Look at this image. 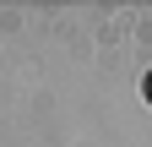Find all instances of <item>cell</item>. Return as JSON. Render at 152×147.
I'll return each instance as SVG.
<instances>
[{
  "label": "cell",
  "mask_w": 152,
  "mask_h": 147,
  "mask_svg": "<svg viewBox=\"0 0 152 147\" xmlns=\"http://www.w3.org/2000/svg\"><path fill=\"white\" fill-rule=\"evenodd\" d=\"M141 98H147V104H152V71H147V82H141Z\"/></svg>",
  "instance_id": "1"
}]
</instances>
